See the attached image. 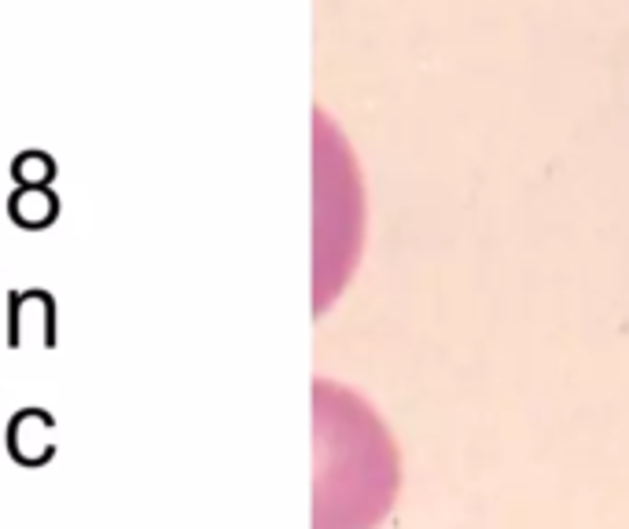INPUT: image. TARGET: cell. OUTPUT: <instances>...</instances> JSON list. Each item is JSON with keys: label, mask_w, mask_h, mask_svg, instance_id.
<instances>
[{"label": "cell", "mask_w": 629, "mask_h": 529, "mask_svg": "<svg viewBox=\"0 0 629 529\" xmlns=\"http://www.w3.org/2000/svg\"><path fill=\"white\" fill-rule=\"evenodd\" d=\"M12 173L23 188H45V184L56 177V162H52L45 151H26V155L15 158Z\"/></svg>", "instance_id": "cell-1"}]
</instances>
